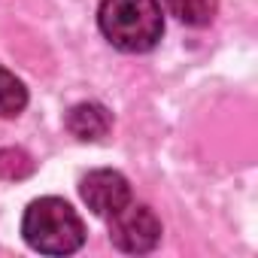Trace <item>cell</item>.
I'll list each match as a JSON object with an SVG mask.
<instances>
[{"label":"cell","mask_w":258,"mask_h":258,"mask_svg":"<svg viewBox=\"0 0 258 258\" xmlns=\"http://www.w3.org/2000/svg\"><path fill=\"white\" fill-rule=\"evenodd\" d=\"M164 7L170 10V16H176L191 28L210 25L216 16V0H164Z\"/></svg>","instance_id":"7"},{"label":"cell","mask_w":258,"mask_h":258,"mask_svg":"<svg viewBox=\"0 0 258 258\" xmlns=\"http://www.w3.org/2000/svg\"><path fill=\"white\" fill-rule=\"evenodd\" d=\"M34 173V161L25 149H0V176L4 179H25Z\"/></svg>","instance_id":"8"},{"label":"cell","mask_w":258,"mask_h":258,"mask_svg":"<svg viewBox=\"0 0 258 258\" xmlns=\"http://www.w3.org/2000/svg\"><path fill=\"white\" fill-rule=\"evenodd\" d=\"M28 103V88L22 79H16V73L0 67V118H13L25 109Z\"/></svg>","instance_id":"6"},{"label":"cell","mask_w":258,"mask_h":258,"mask_svg":"<svg viewBox=\"0 0 258 258\" xmlns=\"http://www.w3.org/2000/svg\"><path fill=\"white\" fill-rule=\"evenodd\" d=\"M109 240L121 252H149L161 240V222L149 207L127 201L118 213L109 216Z\"/></svg>","instance_id":"3"},{"label":"cell","mask_w":258,"mask_h":258,"mask_svg":"<svg viewBox=\"0 0 258 258\" xmlns=\"http://www.w3.org/2000/svg\"><path fill=\"white\" fill-rule=\"evenodd\" d=\"M97 22L103 37L121 52H149L164 34L158 0H103Z\"/></svg>","instance_id":"1"},{"label":"cell","mask_w":258,"mask_h":258,"mask_svg":"<svg viewBox=\"0 0 258 258\" xmlns=\"http://www.w3.org/2000/svg\"><path fill=\"white\" fill-rule=\"evenodd\" d=\"M109 124H112V118H109L106 106H100V103H76L67 112V131L76 140H100V137H106Z\"/></svg>","instance_id":"5"},{"label":"cell","mask_w":258,"mask_h":258,"mask_svg":"<svg viewBox=\"0 0 258 258\" xmlns=\"http://www.w3.org/2000/svg\"><path fill=\"white\" fill-rule=\"evenodd\" d=\"M79 195L94 216L109 219L131 201V185H127V179L118 170H91L79 182Z\"/></svg>","instance_id":"4"},{"label":"cell","mask_w":258,"mask_h":258,"mask_svg":"<svg viewBox=\"0 0 258 258\" xmlns=\"http://www.w3.org/2000/svg\"><path fill=\"white\" fill-rule=\"evenodd\" d=\"M22 234L28 246L43 255H70L85 240V225L76 210L61 198H40L28 207Z\"/></svg>","instance_id":"2"}]
</instances>
